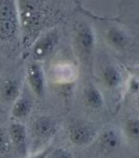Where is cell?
<instances>
[{
    "mask_svg": "<svg viewBox=\"0 0 139 158\" xmlns=\"http://www.w3.org/2000/svg\"><path fill=\"white\" fill-rule=\"evenodd\" d=\"M19 94V86L16 81L6 79L0 85V95L5 101H12Z\"/></svg>",
    "mask_w": 139,
    "mask_h": 158,
    "instance_id": "1",
    "label": "cell"
},
{
    "mask_svg": "<svg viewBox=\"0 0 139 158\" xmlns=\"http://www.w3.org/2000/svg\"><path fill=\"white\" fill-rule=\"evenodd\" d=\"M29 79L33 89L40 95L44 89V81L42 71L37 65H32L29 69Z\"/></svg>",
    "mask_w": 139,
    "mask_h": 158,
    "instance_id": "2",
    "label": "cell"
},
{
    "mask_svg": "<svg viewBox=\"0 0 139 158\" xmlns=\"http://www.w3.org/2000/svg\"><path fill=\"white\" fill-rule=\"evenodd\" d=\"M70 137L74 143L83 144L91 140V133L88 128L83 126H75L71 128Z\"/></svg>",
    "mask_w": 139,
    "mask_h": 158,
    "instance_id": "3",
    "label": "cell"
},
{
    "mask_svg": "<svg viewBox=\"0 0 139 158\" xmlns=\"http://www.w3.org/2000/svg\"><path fill=\"white\" fill-rule=\"evenodd\" d=\"M54 46V40L50 36L42 38L36 45L34 55L37 59H41L47 56L52 51Z\"/></svg>",
    "mask_w": 139,
    "mask_h": 158,
    "instance_id": "4",
    "label": "cell"
},
{
    "mask_svg": "<svg viewBox=\"0 0 139 158\" xmlns=\"http://www.w3.org/2000/svg\"><path fill=\"white\" fill-rule=\"evenodd\" d=\"M9 135L12 143L21 146L25 143L26 131L24 126L20 123H12L9 128Z\"/></svg>",
    "mask_w": 139,
    "mask_h": 158,
    "instance_id": "5",
    "label": "cell"
},
{
    "mask_svg": "<svg viewBox=\"0 0 139 158\" xmlns=\"http://www.w3.org/2000/svg\"><path fill=\"white\" fill-rule=\"evenodd\" d=\"M55 129V125L50 118L42 117L36 121L34 130L36 134L41 136H46L53 133Z\"/></svg>",
    "mask_w": 139,
    "mask_h": 158,
    "instance_id": "6",
    "label": "cell"
},
{
    "mask_svg": "<svg viewBox=\"0 0 139 158\" xmlns=\"http://www.w3.org/2000/svg\"><path fill=\"white\" fill-rule=\"evenodd\" d=\"M16 20L0 19V38L7 40L14 36L16 31Z\"/></svg>",
    "mask_w": 139,
    "mask_h": 158,
    "instance_id": "7",
    "label": "cell"
},
{
    "mask_svg": "<svg viewBox=\"0 0 139 158\" xmlns=\"http://www.w3.org/2000/svg\"><path fill=\"white\" fill-rule=\"evenodd\" d=\"M12 141L9 132L4 127L0 126V158L4 157L11 151Z\"/></svg>",
    "mask_w": 139,
    "mask_h": 158,
    "instance_id": "8",
    "label": "cell"
},
{
    "mask_svg": "<svg viewBox=\"0 0 139 158\" xmlns=\"http://www.w3.org/2000/svg\"><path fill=\"white\" fill-rule=\"evenodd\" d=\"M100 143L103 149L107 151L114 150L117 146L118 138L113 131L108 130L102 134Z\"/></svg>",
    "mask_w": 139,
    "mask_h": 158,
    "instance_id": "9",
    "label": "cell"
},
{
    "mask_svg": "<svg viewBox=\"0 0 139 158\" xmlns=\"http://www.w3.org/2000/svg\"><path fill=\"white\" fill-rule=\"evenodd\" d=\"M107 38L111 44L117 47H122L127 43V37L123 32L117 29H111L108 32Z\"/></svg>",
    "mask_w": 139,
    "mask_h": 158,
    "instance_id": "10",
    "label": "cell"
},
{
    "mask_svg": "<svg viewBox=\"0 0 139 158\" xmlns=\"http://www.w3.org/2000/svg\"><path fill=\"white\" fill-rule=\"evenodd\" d=\"M30 110V104L25 99H20L14 105L12 109L13 116L21 118L27 115Z\"/></svg>",
    "mask_w": 139,
    "mask_h": 158,
    "instance_id": "11",
    "label": "cell"
},
{
    "mask_svg": "<svg viewBox=\"0 0 139 158\" xmlns=\"http://www.w3.org/2000/svg\"><path fill=\"white\" fill-rule=\"evenodd\" d=\"M78 42L81 48L84 50L90 49L94 42V37L91 31L89 29L85 28L82 29L78 34Z\"/></svg>",
    "mask_w": 139,
    "mask_h": 158,
    "instance_id": "12",
    "label": "cell"
},
{
    "mask_svg": "<svg viewBox=\"0 0 139 158\" xmlns=\"http://www.w3.org/2000/svg\"><path fill=\"white\" fill-rule=\"evenodd\" d=\"M104 78L108 86L115 87L120 83L121 76L117 69L113 67H108L104 72Z\"/></svg>",
    "mask_w": 139,
    "mask_h": 158,
    "instance_id": "13",
    "label": "cell"
},
{
    "mask_svg": "<svg viewBox=\"0 0 139 158\" xmlns=\"http://www.w3.org/2000/svg\"><path fill=\"white\" fill-rule=\"evenodd\" d=\"M86 100L89 106L93 108H99L102 104V98L100 92L94 88H90L87 91Z\"/></svg>",
    "mask_w": 139,
    "mask_h": 158,
    "instance_id": "14",
    "label": "cell"
},
{
    "mask_svg": "<svg viewBox=\"0 0 139 158\" xmlns=\"http://www.w3.org/2000/svg\"><path fill=\"white\" fill-rule=\"evenodd\" d=\"M126 132L132 139H139V120L129 121L126 125Z\"/></svg>",
    "mask_w": 139,
    "mask_h": 158,
    "instance_id": "15",
    "label": "cell"
},
{
    "mask_svg": "<svg viewBox=\"0 0 139 158\" xmlns=\"http://www.w3.org/2000/svg\"><path fill=\"white\" fill-rule=\"evenodd\" d=\"M51 158H72V156L68 151L63 149H59L55 150L52 153Z\"/></svg>",
    "mask_w": 139,
    "mask_h": 158,
    "instance_id": "16",
    "label": "cell"
}]
</instances>
